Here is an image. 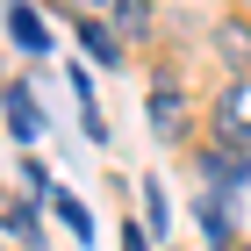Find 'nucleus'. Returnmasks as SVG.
<instances>
[{
	"label": "nucleus",
	"mask_w": 251,
	"mask_h": 251,
	"mask_svg": "<svg viewBox=\"0 0 251 251\" xmlns=\"http://www.w3.org/2000/svg\"><path fill=\"white\" fill-rule=\"evenodd\" d=\"M7 230H15L22 244H43V237H36V208H22V201H15V208H7Z\"/></svg>",
	"instance_id": "obj_9"
},
{
	"label": "nucleus",
	"mask_w": 251,
	"mask_h": 251,
	"mask_svg": "<svg viewBox=\"0 0 251 251\" xmlns=\"http://www.w3.org/2000/svg\"><path fill=\"white\" fill-rule=\"evenodd\" d=\"M50 201H58V215H65V230H72V237H94V215H86V201H72L65 187H50Z\"/></svg>",
	"instance_id": "obj_6"
},
{
	"label": "nucleus",
	"mask_w": 251,
	"mask_h": 251,
	"mask_svg": "<svg viewBox=\"0 0 251 251\" xmlns=\"http://www.w3.org/2000/svg\"><path fill=\"white\" fill-rule=\"evenodd\" d=\"M79 43H86V58H94V65H115V58H122L115 29H108V22H94V15H79Z\"/></svg>",
	"instance_id": "obj_3"
},
{
	"label": "nucleus",
	"mask_w": 251,
	"mask_h": 251,
	"mask_svg": "<svg viewBox=\"0 0 251 251\" xmlns=\"http://www.w3.org/2000/svg\"><path fill=\"white\" fill-rule=\"evenodd\" d=\"M201 223H208V244L230 251V215H223V201H201Z\"/></svg>",
	"instance_id": "obj_7"
},
{
	"label": "nucleus",
	"mask_w": 251,
	"mask_h": 251,
	"mask_svg": "<svg viewBox=\"0 0 251 251\" xmlns=\"http://www.w3.org/2000/svg\"><path fill=\"white\" fill-rule=\"evenodd\" d=\"M179 122H187V100H179L173 86H151V129H165V136H173Z\"/></svg>",
	"instance_id": "obj_5"
},
{
	"label": "nucleus",
	"mask_w": 251,
	"mask_h": 251,
	"mask_svg": "<svg viewBox=\"0 0 251 251\" xmlns=\"http://www.w3.org/2000/svg\"><path fill=\"white\" fill-rule=\"evenodd\" d=\"M215 50H223L230 72H251V22L244 15H223V22H215Z\"/></svg>",
	"instance_id": "obj_2"
},
{
	"label": "nucleus",
	"mask_w": 251,
	"mask_h": 251,
	"mask_svg": "<svg viewBox=\"0 0 251 251\" xmlns=\"http://www.w3.org/2000/svg\"><path fill=\"white\" fill-rule=\"evenodd\" d=\"M115 22L122 29H151V0H115Z\"/></svg>",
	"instance_id": "obj_8"
},
{
	"label": "nucleus",
	"mask_w": 251,
	"mask_h": 251,
	"mask_svg": "<svg viewBox=\"0 0 251 251\" xmlns=\"http://www.w3.org/2000/svg\"><path fill=\"white\" fill-rule=\"evenodd\" d=\"M0 244H7V223H0Z\"/></svg>",
	"instance_id": "obj_10"
},
{
	"label": "nucleus",
	"mask_w": 251,
	"mask_h": 251,
	"mask_svg": "<svg viewBox=\"0 0 251 251\" xmlns=\"http://www.w3.org/2000/svg\"><path fill=\"white\" fill-rule=\"evenodd\" d=\"M7 36H15L22 50H50V29H43L29 7H7Z\"/></svg>",
	"instance_id": "obj_4"
},
{
	"label": "nucleus",
	"mask_w": 251,
	"mask_h": 251,
	"mask_svg": "<svg viewBox=\"0 0 251 251\" xmlns=\"http://www.w3.org/2000/svg\"><path fill=\"white\" fill-rule=\"evenodd\" d=\"M0 108H7V129H15L22 144H36V136H43V108H36V94H29L22 79L0 86Z\"/></svg>",
	"instance_id": "obj_1"
}]
</instances>
